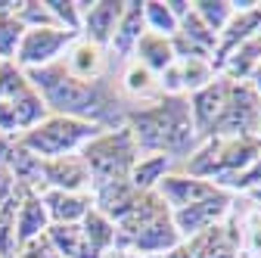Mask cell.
Returning <instances> with one entry per match:
<instances>
[{
  "mask_svg": "<svg viewBox=\"0 0 261 258\" xmlns=\"http://www.w3.org/2000/svg\"><path fill=\"white\" fill-rule=\"evenodd\" d=\"M143 22H146V31L159 38H174L177 35V19L171 16L165 0H143Z\"/></svg>",
  "mask_w": 261,
  "mask_h": 258,
  "instance_id": "obj_30",
  "label": "cell"
},
{
  "mask_svg": "<svg viewBox=\"0 0 261 258\" xmlns=\"http://www.w3.org/2000/svg\"><path fill=\"white\" fill-rule=\"evenodd\" d=\"M81 234H84V243H87L93 258H106L115 249V240H118L115 221H109L106 215H100L96 209H90L87 218L81 221Z\"/></svg>",
  "mask_w": 261,
  "mask_h": 258,
  "instance_id": "obj_24",
  "label": "cell"
},
{
  "mask_svg": "<svg viewBox=\"0 0 261 258\" xmlns=\"http://www.w3.org/2000/svg\"><path fill=\"white\" fill-rule=\"evenodd\" d=\"M10 109H13L16 131H19V134L31 131V127H38V124L50 115V109H47V103H44V96H41L35 87H31V81H28V87H25L22 93H16L13 100H10Z\"/></svg>",
  "mask_w": 261,
  "mask_h": 258,
  "instance_id": "obj_25",
  "label": "cell"
},
{
  "mask_svg": "<svg viewBox=\"0 0 261 258\" xmlns=\"http://www.w3.org/2000/svg\"><path fill=\"white\" fill-rule=\"evenodd\" d=\"M227 78L215 75L202 90H196L187 96V103H190V118H193V127H196V134H199V143L212 134V127L224 109V100H227Z\"/></svg>",
  "mask_w": 261,
  "mask_h": 258,
  "instance_id": "obj_13",
  "label": "cell"
},
{
  "mask_svg": "<svg viewBox=\"0 0 261 258\" xmlns=\"http://www.w3.org/2000/svg\"><path fill=\"white\" fill-rule=\"evenodd\" d=\"M13 258H59V255L53 252V246L47 243V237H41V240H35V243L19 246Z\"/></svg>",
  "mask_w": 261,
  "mask_h": 258,
  "instance_id": "obj_35",
  "label": "cell"
},
{
  "mask_svg": "<svg viewBox=\"0 0 261 258\" xmlns=\"http://www.w3.org/2000/svg\"><path fill=\"white\" fill-rule=\"evenodd\" d=\"M243 199H249L252 205H258V209H261V184H258V187H252V190H246V193H243Z\"/></svg>",
  "mask_w": 261,
  "mask_h": 258,
  "instance_id": "obj_37",
  "label": "cell"
},
{
  "mask_svg": "<svg viewBox=\"0 0 261 258\" xmlns=\"http://www.w3.org/2000/svg\"><path fill=\"white\" fill-rule=\"evenodd\" d=\"M56 28L62 31H72V35H78L81 31V4L78 0H44Z\"/></svg>",
  "mask_w": 261,
  "mask_h": 258,
  "instance_id": "obj_33",
  "label": "cell"
},
{
  "mask_svg": "<svg viewBox=\"0 0 261 258\" xmlns=\"http://www.w3.org/2000/svg\"><path fill=\"white\" fill-rule=\"evenodd\" d=\"M218 187L212 180H202V177H193L187 171H171L165 180L155 187V196L168 205V212H177V209H187V205H196L202 199H212L218 196Z\"/></svg>",
  "mask_w": 261,
  "mask_h": 258,
  "instance_id": "obj_11",
  "label": "cell"
},
{
  "mask_svg": "<svg viewBox=\"0 0 261 258\" xmlns=\"http://www.w3.org/2000/svg\"><path fill=\"white\" fill-rule=\"evenodd\" d=\"M106 62H109V53L103 47H96L84 38H75L69 50L62 53L59 66L65 69V75H72L78 81H100L106 78Z\"/></svg>",
  "mask_w": 261,
  "mask_h": 258,
  "instance_id": "obj_15",
  "label": "cell"
},
{
  "mask_svg": "<svg viewBox=\"0 0 261 258\" xmlns=\"http://www.w3.org/2000/svg\"><path fill=\"white\" fill-rule=\"evenodd\" d=\"M149 258H162V255H149Z\"/></svg>",
  "mask_w": 261,
  "mask_h": 258,
  "instance_id": "obj_41",
  "label": "cell"
},
{
  "mask_svg": "<svg viewBox=\"0 0 261 258\" xmlns=\"http://www.w3.org/2000/svg\"><path fill=\"white\" fill-rule=\"evenodd\" d=\"M184 252H187V258H240L243 255L240 252V230H237V224L227 218L218 227L187 240Z\"/></svg>",
  "mask_w": 261,
  "mask_h": 258,
  "instance_id": "obj_14",
  "label": "cell"
},
{
  "mask_svg": "<svg viewBox=\"0 0 261 258\" xmlns=\"http://www.w3.org/2000/svg\"><path fill=\"white\" fill-rule=\"evenodd\" d=\"M81 4V31L78 38L96 44V47H109L112 35H115V25L124 13V0H90V4H84V0H78Z\"/></svg>",
  "mask_w": 261,
  "mask_h": 258,
  "instance_id": "obj_10",
  "label": "cell"
},
{
  "mask_svg": "<svg viewBox=\"0 0 261 258\" xmlns=\"http://www.w3.org/2000/svg\"><path fill=\"white\" fill-rule=\"evenodd\" d=\"M177 35L184 38V41H190L193 47H199V50H205L208 56H215V47H218V35L215 31H208V25L196 16L193 10L177 22Z\"/></svg>",
  "mask_w": 261,
  "mask_h": 258,
  "instance_id": "obj_29",
  "label": "cell"
},
{
  "mask_svg": "<svg viewBox=\"0 0 261 258\" xmlns=\"http://www.w3.org/2000/svg\"><path fill=\"white\" fill-rule=\"evenodd\" d=\"M22 35H25V25L19 22L16 13H4V16H0V62H13L16 59Z\"/></svg>",
  "mask_w": 261,
  "mask_h": 258,
  "instance_id": "obj_32",
  "label": "cell"
},
{
  "mask_svg": "<svg viewBox=\"0 0 261 258\" xmlns=\"http://www.w3.org/2000/svg\"><path fill=\"white\" fill-rule=\"evenodd\" d=\"M41 199L47 205L50 224H81L87 212L93 209L90 193H62V190H44Z\"/></svg>",
  "mask_w": 261,
  "mask_h": 258,
  "instance_id": "obj_22",
  "label": "cell"
},
{
  "mask_svg": "<svg viewBox=\"0 0 261 258\" xmlns=\"http://www.w3.org/2000/svg\"><path fill=\"white\" fill-rule=\"evenodd\" d=\"M143 193H137L134 187H130V180H115V184H103V187H93L90 190V199H93V209L106 215L109 221H121L124 215H130V209H134L140 202Z\"/></svg>",
  "mask_w": 261,
  "mask_h": 258,
  "instance_id": "obj_20",
  "label": "cell"
},
{
  "mask_svg": "<svg viewBox=\"0 0 261 258\" xmlns=\"http://www.w3.org/2000/svg\"><path fill=\"white\" fill-rule=\"evenodd\" d=\"M193 13L199 16L208 25V31H215L218 38H221V31L227 28V22L233 19L230 0H193Z\"/></svg>",
  "mask_w": 261,
  "mask_h": 258,
  "instance_id": "obj_31",
  "label": "cell"
},
{
  "mask_svg": "<svg viewBox=\"0 0 261 258\" xmlns=\"http://www.w3.org/2000/svg\"><path fill=\"white\" fill-rule=\"evenodd\" d=\"M118 93L127 106H149L155 100H162V90H159V75H152L146 66H140L137 59H127L124 69H121V84Z\"/></svg>",
  "mask_w": 261,
  "mask_h": 258,
  "instance_id": "obj_18",
  "label": "cell"
},
{
  "mask_svg": "<svg viewBox=\"0 0 261 258\" xmlns=\"http://www.w3.org/2000/svg\"><path fill=\"white\" fill-rule=\"evenodd\" d=\"M124 124L134 134L140 156H168L174 162H187L199 146L187 96H162L149 106H127Z\"/></svg>",
  "mask_w": 261,
  "mask_h": 258,
  "instance_id": "obj_2",
  "label": "cell"
},
{
  "mask_svg": "<svg viewBox=\"0 0 261 258\" xmlns=\"http://www.w3.org/2000/svg\"><path fill=\"white\" fill-rule=\"evenodd\" d=\"M171 171H177V162L168 156H140L130 168V187L137 193H155V187L165 180Z\"/></svg>",
  "mask_w": 261,
  "mask_h": 258,
  "instance_id": "obj_23",
  "label": "cell"
},
{
  "mask_svg": "<svg viewBox=\"0 0 261 258\" xmlns=\"http://www.w3.org/2000/svg\"><path fill=\"white\" fill-rule=\"evenodd\" d=\"M115 227H118L115 249L130 252L137 258L168 255L171 249L180 246V237L171 224V212L155 193H143L140 202L130 209V215H124Z\"/></svg>",
  "mask_w": 261,
  "mask_h": 258,
  "instance_id": "obj_3",
  "label": "cell"
},
{
  "mask_svg": "<svg viewBox=\"0 0 261 258\" xmlns=\"http://www.w3.org/2000/svg\"><path fill=\"white\" fill-rule=\"evenodd\" d=\"M50 227V215H47V205L41 199V193L35 190H25L22 187V199H19V209H16V224H13V237H16V249L25 246V243H35L47 234Z\"/></svg>",
  "mask_w": 261,
  "mask_h": 258,
  "instance_id": "obj_17",
  "label": "cell"
},
{
  "mask_svg": "<svg viewBox=\"0 0 261 258\" xmlns=\"http://www.w3.org/2000/svg\"><path fill=\"white\" fill-rule=\"evenodd\" d=\"M146 35V22H143V0H124V13L115 25V35L106 47L109 56H115L121 66L134 56V47L137 41Z\"/></svg>",
  "mask_w": 261,
  "mask_h": 258,
  "instance_id": "obj_16",
  "label": "cell"
},
{
  "mask_svg": "<svg viewBox=\"0 0 261 258\" xmlns=\"http://www.w3.org/2000/svg\"><path fill=\"white\" fill-rule=\"evenodd\" d=\"M249 84H252V90L261 96V62L255 66V72H252V78H249Z\"/></svg>",
  "mask_w": 261,
  "mask_h": 258,
  "instance_id": "obj_38",
  "label": "cell"
},
{
  "mask_svg": "<svg viewBox=\"0 0 261 258\" xmlns=\"http://www.w3.org/2000/svg\"><path fill=\"white\" fill-rule=\"evenodd\" d=\"M130 59H137L140 66H146L152 75H162L174 62V50H171L168 38H159V35H152V31H146V35L137 41L134 56H130Z\"/></svg>",
  "mask_w": 261,
  "mask_h": 258,
  "instance_id": "obj_26",
  "label": "cell"
},
{
  "mask_svg": "<svg viewBox=\"0 0 261 258\" xmlns=\"http://www.w3.org/2000/svg\"><path fill=\"white\" fill-rule=\"evenodd\" d=\"M258 31H261V0H258L252 10H246V13H233V19L227 22V28L221 31L218 47H215V56H212L215 72H218V66L224 62V56H227V53H233L240 44L252 41Z\"/></svg>",
  "mask_w": 261,
  "mask_h": 258,
  "instance_id": "obj_19",
  "label": "cell"
},
{
  "mask_svg": "<svg viewBox=\"0 0 261 258\" xmlns=\"http://www.w3.org/2000/svg\"><path fill=\"white\" fill-rule=\"evenodd\" d=\"M258 140H261V106H258Z\"/></svg>",
  "mask_w": 261,
  "mask_h": 258,
  "instance_id": "obj_40",
  "label": "cell"
},
{
  "mask_svg": "<svg viewBox=\"0 0 261 258\" xmlns=\"http://www.w3.org/2000/svg\"><path fill=\"white\" fill-rule=\"evenodd\" d=\"M165 4H168V10H171V16L180 22L190 10H193V4H190V0H165Z\"/></svg>",
  "mask_w": 261,
  "mask_h": 258,
  "instance_id": "obj_36",
  "label": "cell"
},
{
  "mask_svg": "<svg viewBox=\"0 0 261 258\" xmlns=\"http://www.w3.org/2000/svg\"><path fill=\"white\" fill-rule=\"evenodd\" d=\"M16 16H19V22L25 28H56V22H53L44 0H19Z\"/></svg>",
  "mask_w": 261,
  "mask_h": 258,
  "instance_id": "obj_34",
  "label": "cell"
},
{
  "mask_svg": "<svg viewBox=\"0 0 261 258\" xmlns=\"http://www.w3.org/2000/svg\"><path fill=\"white\" fill-rule=\"evenodd\" d=\"M81 159L90 168V190L103 187V184H115V180H127L130 168L140 159V149L134 143V134L124 127H115V131H103L96 134L84 149Z\"/></svg>",
  "mask_w": 261,
  "mask_h": 258,
  "instance_id": "obj_6",
  "label": "cell"
},
{
  "mask_svg": "<svg viewBox=\"0 0 261 258\" xmlns=\"http://www.w3.org/2000/svg\"><path fill=\"white\" fill-rule=\"evenodd\" d=\"M96 134H103V127L69 115H47L38 127L19 134L16 143L38 159H62V156H78Z\"/></svg>",
  "mask_w": 261,
  "mask_h": 258,
  "instance_id": "obj_5",
  "label": "cell"
},
{
  "mask_svg": "<svg viewBox=\"0 0 261 258\" xmlns=\"http://www.w3.org/2000/svg\"><path fill=\"white\" fill-rule=\"evenodd\" d=\"M106 258H137V255H130V252H121V249H112Z\"/></svg>",
  "mask_w": 261,
  "mask_h": 258,
  "instance_id": "obj_39",
  "label": "cell"
},
{
  "mask_svg": "<svg viewBox=\"0 0 261 258\" xmlns=\"http://www.w3.org/2000/svg\"><path fill=\"white\" fill-rule=\"evenodd\" d=\"M258 106H261V96L252 90V84L230 81L224 109L208 137H258Z\"/></svg>",
  "mask_w": 261,
  "mask_h": 258,
  "instance_id": "obj_7",
  "label": "cell"
},
{
  "mask_svg": "<svg viewBox=\"0 0 261 258\" xmlns=\"http://www.w3.org/2000/svg\"><path fill=\"white\" fill-rule=\"evenodd\" d=\"M41 180L44 190H62V193H90V168L78 156L62 159H41Z\"/></svg>",
  "mask_w": 261,
  "mask_h": 258,
  "instance_id": "obj_12",
  "label": "cell"
},
{
  "mask_svg": "<svg viewBox=\"0 0 261 258\" xmlns=\"http://www.w3.org/2000/svg\"><path fill=\"white\" fill-rule=\"evenodd\" d=\"M75 38L78 35L62 31V28H25L22 44H19V53H16L13 62H16L22 72H35V69L56 66Z\"/></svg>",
  "mask_w": 261,
  "mask_h": 258,
  "instance_id": "obj_8",
  "label": "cell"
},
{
  "mask_svg": "<svg viewBox=\"0 0 261 258\" xmlns=\"http://www.w3.org/2000/svg\"><path fill=\"white\" fill-rule=\"evenodd\" d=\"M258 156H261L258 137H208L190 152V159L184 162L180 171L212 180L221 190L230 177L243 174Z\"/></svg>",
  "mask_w": 261,
  "mask_h": 258,
  "instance_id": "obj_4",
  "label": "cell"
},
{
  "mask_svg": "<svg viewBox=\"0 0 261 258\" xmlns=\"http://www.w3.org/2000/svg\"><path fill=\"white\" fill-rule=\"evenodd\" d=\"M31 87H35L44 103L50 109V115H69L87 124H96L103 131H115L124 127V115H127V103L121 100L118 87L109 78L100 81H78L72 75H65V69L59 66H47V69H35L25 72Z\"/></svg>",
  "mask_w": 261,
  "mask_h": 258,
  "instance_id": "obj_1",
  "label": "cell"
},
{
  "mask_svg": "<svg viewBox=\"0 0 261 258\" xmlns=\"http://www.w3.org/2000/svg\"><path fill=\"white\" fill-rule=\"evenodd\" d=\"M22 199V187L16 177L0 168V258H13L16 255V237H13V224H16V209Z\"/></svg>",
  "mask_w": 261,
  "mask_h": 258,
  "instance_id": "obj_21",
  "label": "cell"
},
{
  "mask_svg": "<svg viewBox=\"0 0 261 258\" xmlns=\"http://www.w3.org/2000/svg\"><path fill=\"white\" fill-rule=\"evenodd\" d=\"M233 205H237V196H230V193L221 190L218 196H212V199H202V202H196V205L171 212V224H174L180 243H187L193 237H199V234L218 227V224H224L227 218H230Z\"/></svg>",
  "mask_w": 261,
  "mask_h": 258,
  "instance_id": "obj_9",
  "label": "cell"
},
{
  "mask_svg": "<svg viewBox=\"0 0 261 258\" xmlns=\"http://www.w3.org/2000/svg\"><path fill=\"white\" fill-rule=\"evenodd\" d=\"M174 66H177V75H180V87H184V96L196 93V90H202L218 72L212 66V59H174Z\"/></svg>",
  "mask_w": 261,
  "mask_h": 258,
  "instance_id": "obj_28",
  "label": "cell"
},
{
  "mask_svg": "<svg viewBox=\"0 0 261 258\" xmlns=\"http://www.w3.org/2000/svg\"><path fill=\"white\" fill-rule=\"evenodd\" d=\"M44 237L59 258H93L87 243H84L81 224H50Z\"/></svg>",
  "mask_w": 261,
  "mask_h": 258,
  "instance_id": "obj_27",
  "label": "cell"
}]
</instances>
